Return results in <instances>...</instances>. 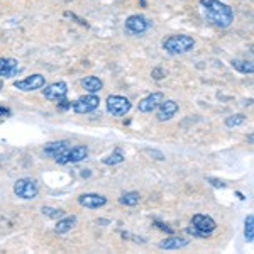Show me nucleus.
I'll use <instances>...</instances> for the list:
<instances>
[{
	"instance_id": "obj_1",
	"label": "nucleus",
	"mask_w": 254,
	"mask_h": 254,
	"mask_svg": "<svg viewBox=\"0 0 254 254\" xmlns=\"http://www.w3.org/2000/svg\"><path fill=\"white\" fill-rule=\"evenodd\" d=\"M200 5L203 9V14L214 26L220 29H227L234 22V10L231 5L220 2V0H200Z\"/></svg>"
},
{
	"instance_id": "obj_2",
	"label": "nucleus",
	"mask_w": 254,
	"mask_h": 254,
	"mask_svg": "<svg viewBox=\"0 0 254 254\" xmlns=\"http://www.w3.org/2000/svg\"><path fill=\"white\" fill-rule=\"evenodd\" d=\"M195 48V39L187 34H173L163 41V49L170 55H185Z\"/></svg>"
},
{
	"instance_id": "obj_3",
	"label": "nucleus",
	"mask_w": 254,
	"mask_h": 254,
	"mask_svg": "<svg viewBox=\"0 0 254 254\" xmlns=\"http://www.w3.org/2000/svg\"><path fill=\"white\" fill-rule=\"evenodd\" d=\"M39 193V183L34 178H19L14 183V195L22 200H32Z\"/></svg>"
},
{
	"instance_id": "obj_4",
	"label": "nucleus",
	"mask_w": 254,
	"mask_h": 254,
	"mask_svg": "<svg viewBox=\"0 0 254 254\" xmlns=\"http://www.w3.org/2000/svg\"><path fill=\"white\" fill-rule=\"evenodd\" d=\"M88 156V147L83 144L68 146L61 154L55 158L58 165H73V163H80Z\"/></svg>"
},
{
	"instance_id": "obj_5",
	"label": "nucleus",
	"mask_w": 254,
	"mask_h": 254,
	"mask_svg": "<svg viewBox=\"0 0 254 254\" xmlns=\"http://www.w3.org/2000/svg\"><path fill=\"white\" fill-rule=\"evenodd\" d=\"M100 105V97L97 93H88V95H81L71 102V109L75 114H90L98 109Z\"/></svg>"
},
{
	"instance_id": "obj_6",
	"label": "nucleus",
	"mask_w": 254,
	"mask_h": 254,
	"mask_svg": "<svg viewBox=\"0 0 254 254\" xmlns=\"http://www.w3.org/2000/svg\"><path fill=\"white\" fill-rule=\"evenodd\" d=\"M105 104H107V112L112 114L114 117H124L132 109V104L129 102V98L122 95H110L107 97Z\"/></svg>"
},
{
	"instance_id": "obj_7",
	"label": "nucleus",
	"mask_w": 254,
	"mask_h": 254,
	"mask_svg": "<svg viewBox=\"0 0 254 254\" xmlns=\"http://www.w3.org/2000/svg\"><path fill=\"white\" fill-rule=\"evenodd\" d=\"M124 27H126L127 34H130V36L144 34V32L149 29V20L141 14H134V15H129V17L126 19Z\"/></svg>"
},
{
	"instance_id": "obj_8",
	"label": "nucleus",
	"mask_w": 254,
	"mask_h": 254,
	"mask_svg": "<svg viewBox=\"0 0 254 254\" xmlns=\"http://www.w3.org/2000/svg\"><path fill=\"white\" fill-rule=\"evenodd\" d=\"M44 85H46V76L41 75V73H34L31 76L14 81V87L20 90V92H34V90L43 88Z\"/></svg>"
},
{
	"instance_id": "obj_9",
	"label": "nucleus",
	"mask_w": 254,
	"mask_h": 254,
	"mask_svg": "<svg viewBox=\"0 0 254 254\" xmlns=\"http://www.w3.org/2000/svg\"><path fill=\"white\" fill-rule=\"evenodd\" d=\"M43 95L44 98L51 102H58L61 98L66 97L68 93V85L64 81H55V83H49V85H44L43 87Z\"/></svg>"
},
{
	"instance_id": "obj_10",
	"label": "nucleus",
	"mask_w": 254,
	"mask_h": 254,
	"mask_svg": "<svg viewBox=\"0 0 254 254\" xmlns=\"http://www.w3.org/2000/svg\"><path fill=\"white\" fill-rule=\"evenodd\" d=\"M165 100V95L163 92H153L149 95H146L144 98H141L137 104V110L141 114H151L153 110L158 109V105Z\"/></svg>"
},
{
	"instance_id": "obj_11",
	"label": "nucleus",
	"mask_w": 254,
	"mask_h": 254,
	"mask_svg": "<svg viewBox=\"0 0 254 254\" xmlns=\"http://www.w3.org/2000/svg\"><path fill=\"white\" fill-rule=\"evenodd\" d=\"M190 225H193L195 229H198V231H202V232H207V234H212L217 229L215 220L212 219L210 215H203V214H196L191 217Z\"/></svg>"
},
{
	"instance_id": "obj_12",
	"label": "nucleus",
	"mask_w": 254,
	"mask_h": 254,
	"mask_svg": "<svg viewBox=\"0 0 254 254\" xmlns=\"http://www.w3.org/2000/svg\"><path fill=\"white\" fill-rule=\"evenodd\" d=\"M78 203L85 208H100L107 205V196L98 193H83L78 196Z\"/></svg>"
},
{
	"instance_id": "obj_13",
	"label": "nucleus",
	"mask_w": 254,
	"mask_h": 254,
	"mask_svg": "<svg viewBox=\"0 0 254 254\" xmlns=\"http://www.w3.org/2000/svg\"><path fill=\"white\" fill-rule=\"evenodd\" d=\"M178 104H176L175 100H163L161 104L158 105V121L159 122H166L170 121V119H173V116L176 112H178Z\"/></svg>"
},
{
	"instance_id": "obj_14",
	"label": "nucleus",
	"mask_w": 254,
	"mask_h": 254,
	"mask_svg": "<svg viewBox=\"0 0 254 254\" xmlns=\"http://www.w3.org/2000/svg\"><path fill=\"white\" fill-rule=\"evenodd\" d=\"M190 244V239L187 237H178V236H171L166 237L159 243V249H182L185 246Z\"/></svg>"
},
{
	"instance_id": "obj_15",
	"label": "nucleus",
	"mask_w": 254,
	"mask_h": 254,
	"mask_svg": "<svg viewBox=\"0 0 254 254\" xmlns=\"http://www.w3.org/2000/svg\"><path fill=\"white\" fill-rule=\"evenodd\" d=\"M69 146V141L66 139H61V141H53V142H48L46 146H44V154H48V156H51L55 159L58 154L63 153L64 149Z\"/></svg>"
},
{
	"instance_id": "obj_16",
	"label": "nucleus",
	"mask_w": 254,
	"mask_h": 254,
	"mask_svg": "<svg viewBox=\"0 0 254 254\" xmlns=\"http://www.w3.org/2000/svg\"><path fill=\"white\" fill-rule=\"evenodd\" d=\"M80 83H81V87L87 90L88 93H98L102 88H104V81H102V80L98 78V76H95V75L85 76V78L81 80Z\"/></svg>"
},
{
	"instance_id": "obj_17",
	"label": "nucleus",
	"mask_w": 254,
	"mask_h": 254,
	"mask_svg": "<svg viewBox=\"0 0 254 254\" xmlns=\"http://www.w3.org/2000/svg\"><path fill=\"white\" fill-rule=\"evenodd\" d=\"M76 217L75 215H71V217H61V219H58V224H56V227H55V231L58 232V234H64V232H68V231H71L73 227L76 225Z\"/></svg>"
},
{
	"instance_id": "obj_18",
	"label": "nucleus",
	"mask_w": 254,
	"mask_h": 254,
	"mask_svg": "<svg viewBox=\"0 0 254 254\" xmlns=\"http://www.w3.org/2000/svg\"><path fill=\"white\" fill-rule=\"evenodd\" d=\"M231 64L236 71L244 73V75H253L254 73V64L251 60H232Z\"/></svg>"
},
{
	"instance_id": "obj_19",
	"label": "nucleus",
	"mask_w": 254,
	"mask_h": 254,
	"mask_svg": "<svg viewBox=\"0 0 254 254\" xmlns=\"http://www.w3.org/2000/svg\"><path fill=\"white\" fill-rule=\"evenodd\" d=\"M124 161H126V156L121 149H116L114 153H110L109 156H105L104 159H102V163H104V165H109V166L121 165V163H124Z\"/></svg>"
},
{
	"instance_id": "obj_20",
	"label": "nucleus",
	"mask_w": 254,
	"mask_h": 254,
	"mask_svg": "<svg viewBox=\"0 0 254 254\" xmlns=\"http://www.w3.org/2000/svg\"><path fill=\"white\" fill-rule=\"evenodd\" d=\"M139 200H141V195L137 193V191H127V193L121 195V198H119V202L122 203V205L126 207H134L139 203Z\"/></svg>"
},
{
	"instance_id": "obj_21",
	"label": "nucleus",
	"mask_w": 254,
	"mask_h": 254,
	"mask_svg": "<svg viewBox=\"0 0 254 254\" xmlns=\"http://www.w3.org/2000/svg\"><path fill=\"white\" fill-rule=\"evenodd\" d=\"M244 239L248 243H253L254 241V215L249 214L244 220Z\"/></svg>"
},
{
	"instance_id": "obj_22",
	"label": "nucleus",
	"mask_w": 254,
	"mask_h": 254,
	"mask_svg": "<svg viewBox=\"0 0 254 254\" xmlns=\"http://www.w3.org/2000/svg\"><path fill=\"white\" fill-rule=\"evenodd\" d=\"M244 122H246V116H244V114H234V116H229L227 119H225V127L232 129V127L243 126Z\"/></svg>"
},
{
	"instance_id": "obj_23",
	"label": "nucleus",
	"mask_w": 254,
	"mask_h": 254,
	"mask_svg": "<svg viewBox=\"0 0 254 254\" xmlns=\"http://www.w3.org/2000/svg\"><path fill=\"white\" fill-rule=\"evenodd\" d=\"M41 212H43V215L49 217V219H55V220H58V219H61V217L64 215V212L61 210V208L49 207V205H44L43 208H41Z\"/></svg>"
},
{
	"instance_id": "obj_24",
	"label": "nucleus",
	"mask_w": 254,
	"mask_h": 254,
	"mask_svg": "<svg viewBox=\"0 0 254 254\" xmlns=\"http://www.w3.org/2000/svg\"><path fill=\"white\" fill-rule=\"evenodd\" d=\"M0 68H2V69L19 68V61L14 60V58H0Z\"/></svg>"
},
{
	"instance_id": "obj_25",
	"label": "nucleus",
	"mask_w": 254,
	"mask_h": 254,
	"mask_svg": "<svg viewBox=\"0 0 254 254\" xmlns=\"http://www.w3.org/2000/svg\"><path fill=\"white\" fill-rule=\"evenodd\" d=\"M187 234H190V236H193V237H198V239H207V237H210V234H207V232L198 231V229H195L193 225H190V227H187Z\"/></svg>"
},
{
	"instance_id": "obj_26",
	"label": "nucleus",
	"mask_w": 254,
	"mask_h": 254,
	"mask_svg": "<svg viewBox=\"0 0 254 254\" xmlns=\"http://www.w3.org/2000/svg\"><path fill=\"white\" fill-rule=\"evenodd\" d=\"M19 71V68H14V69H2L0 68V78H12V76H15Z\"/></svg>"
},
{
	"instance_id": "obj_27",
	"label": "nucleus",
	"mask_w": 254,
	"mask_h": 254,
	"mask_svg": "<svg viewBox=\"0 0 254 254\" xmlns=\"http://www.w3.org/2000/svg\"><path fill=\"white\" fill-rule=\"evenodd\" d=\"M151 76H153L154 80H163L166 76V71L163 68H154L153 71H151Z\"/></svg>"
},
{
	"instance_id": "obj_28",
	"label": "nucleus",
	"mask_w": 254,
	"mask_h": 254,
	"mask_svg": "<svg viewBox=\"0 0 254 254\" xmlns=\"http://www.w3.org/2000/svg\"><path fill=\"white\" fill-rule=\"evenodd\" d=\"M144 153H147L149 156H154V159H158V161H163V159H165V154H163L161 151H156V149H144Z\"/></svg>"
},
{
	"instance_id": "obj_29",
	"label": "nucleus",
	"mask_w": 254,
	"mask_h": 254,
	"mask_svg": "<svg viewBox=\"0 0 254 254\" xmlns=\"http://www.w3.org/2000/svg\"><path fill=\"white\" fill-rule=\"evenodd\" d=\"M56 105H58V109H61V110H68V109H71V102H68V100H66V97L61 98V100L56 102Z\"/></svg>"
},
{
	"instance_id": "obj_30",
	"label": "nucleus",
	"mask_w": 254,
	"mask_h": 254,
	"mask_svg": "<svg viewBox=\"0 0 254 254\" xmlns=\"http://www.w3.org/2000/svg\"><path fill=\"white\" fill-rule=\"evenodd\" d=\"M207 182L212 183V187H215V188H225V187H227V183L222 182V180H217V178H207Z\"/></svg>"
},
{
	"instance_id": "obj_31",
	"label": "nucleus",
	"mask_w": 254,
	"mask_h": 254,
	"mask_svg": "<svg viewBox=\"0 0 254 254\" xmlns=\"http://www.w3.org/2000/svg\"><path fill=\"white\" fill-rule=\"evenodd\" d=\"M156 225H158L159 229H161V231H166V232H170V234H171V232H173V229L166 227V225H165V224H161V222H156Z\"/></svg>"
},
{
	"instance_id": "obj_32",
	"label": "nucleus",
	"mask_w": 254,
	"mask_h": 254,
	"mask_svg": "<svg viewBox=\"0 0 254 254\" xmlns=\"http://www.w3.org/2000/svg\"><path fill=\"white\" fill-rule=\"evenodd\" d=\"M3 116H10V110H9V109L0 107V117H3Z\"/></svg>"
}]
</instances>
